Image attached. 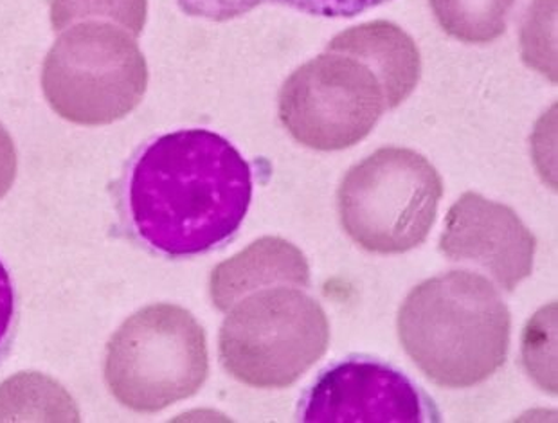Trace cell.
I'll return each instance as SVG.
<instances>
[{
  "label": "cell",
  "mask_w": 558,
  "mask_h": 423,
  "mask_svg": "<svg viewBox=\"0 0 558 423\" xmlns=\"http://www.w3.org/2000/svg\"><path fill=\"white\" fill-rule=\"evenodd\" d=\"M16 168L19 159L15 143L11 140L10 132L4 129V124L0 123V201L8 195L15 182Z\"/></svg>",
  "instance_id": "cell-17"
},
{
  "label": "cell",
  "mask_w": 558,
  "mask_h": 423,
  "mask_svg": "<svg viewBox=\"0 0 558 423\" xmlns=\"http://www.w3.org/2000/svg\"><path fill=\"white\" fill-rule=\"evenodd\" d=\"M265 2H279L294 10L305 11L308 15L352 19L362 11L372 10L375 5L384 4L388 0H265Z\"/></svg>",
  "instance_id": "cell-14"
},
{
  "label": "cell",
  "mask_w": 558,
  "mask_h": 423,
  "mask_svg": "<svg viewBox=\"0 0 558 423\" xmlns=\"http://www.w3.org/2000/svg\"><path fill=\"white\" fill-rule=\"evenodd\" d=\"M397 325L403 350L436 386L469 389L507 362L512 315L496 287L471 270L414 287Z\"/></svg>",
  "instance_id": "cell-2"
},
{
  "label": "cell",
  "mask_w": 558,
  "mask_h": 423,
  "mask_svg": "<svg viewBox=\"0 0 558 423\" xmlns=\"http://www.w3.org/2000/svg\"><path fill=\"white\" fill-rule=\"evenodd\" d=\"M207 375L206 331L179 305L141 309L107 345L105 383L110 395L135 413H159L195 397Z\"/></svg>",
  "instance_id": "cell-3"
},
{
  "label": "cell",
  "mask_w": 558,
  "mask_h": 423,
  "mask_svg": "<svg viewBox=\"0 0 558 423\" xmlns=\"http://www.w3.org/2000/svg\"><path fill=\"white\" fill-rule=\"evenodd\" d=\"M388 110L383 83L359 58L328 51L290 74L279 90V119L312 150H347L372 134Z\"/></svg>",
  "instance_id": "cell-7"
},
{
  "label": "cell",
  "mask_w": 558,
  "mask_h": 423,
  "mask_svg": "<svg viewBox=\"0 0 558 423\" xmlns=\"http://www.w3.org/2000/svg\"><path fill=\"white\" fill-rule=\"evenodd\" d=\"M265 0H179L182 11L192 16L223 22L245 15Z\"/></svg>",
  "instance_id": "cell-16"
},
{
  "label": "cell",
  "mask_w": 558,
  "mask_h": 423,
  "mask_svg": "<svg viewBox=\"0 0 558 423\" xmlns=\"http://www.w3.org/2000/svg\"><path fill=\"white\" fill-rule=\"evenodd\" d=\"M19 323V300L10 273L0 262V364L10 355Z\"/></svg>",
  "instance_id": "cell-15"
},
{
  "label": "cell",
  "mask_w": 558,
  "mask_h": 423,
  "mask_svg": "<svg viewBox=\"0 0 558 423\" xmlns=\"http://www.w3.org/2000/svg\"><path fill=\"white\" fill-rule=\"evenodd\" d=\"M444 181L424 155L386 146L342 179L337 204L342 228L369 253L403 254L429 238Z\"/></svg>",
  "instance_id": "cell-6"
},
{
  "label": "cell",
  "mask_w": 558,
  "mask_h": 423,
  "mask_svg": "<svg viewBox=\"0 0 558 423\" xmlns=\"http://www.w3.org/2000/svg\"><path fill=\"white\" fill-rule=\"evenodd\" d=\"M253 201V171L231 141L175 130L143 146L121 186L132 237L165 258H192L234 237Z\"/></svg>",
  "instance_id": "cell-1"
},
{
  "label": "cell",
  "mask_w": 558,
  "mask_h": 423,
  "mask_svg": "<svg viewBox=\"0 0 558 423\" xmlns=\"http://www.w3.org/2000/svg\"><path fill=\"white\" fill-rule=\"evenodd\" d=\"M148 65L135 37L104 21L63 29L41 68V90L60 118L82 126L120 121L141 104Z\"/></svg>",
  "instance_id": "cell-5"
},
{
  "label": "cell",
  "mask_w": 558,
  "mask_h": 423,
  "mask_svg": "<svg viewBox=\"0 0 558 423\" xmlns=\"http://www.w3.org/2000/svg\"><path fill=\"white\" fill-rule=\"evenodd\" d=\"M439 251L450 262L477 265L513 292L532 274L537 240L512 207L469 192L447 213Z\"/></svg>",
  "instance_id": "cell-9"
},
{
  "label": "cell",
  "mask_w": 558,
  "mask_h": 423,
  "mask_svg": "<svg viewBox=\"0 0 558 423\" xmlns=\"http://www.w3.org/2000/svg\"><path fill=\"white\" fill-rule=\"evenodd\" d=\"M518 0H430L439 26L456 40L490 44L507 32V19Z\"/></svg>",
  "instance_id": "cell-12"
},
{
  "label": "cell",
  "mask_w": 558,
  "mask_h": 423,
  "mask_svg": "<svg viewBox=\"0 0 558 423\" xmlns=\"http://www.w3.org/2000/svg\"><path fill=\"white\" fill-rule=\"evenodd\" d=\"M148 0H51V24L63 32L78 22L104 21L140 37L146 24Z\"/></svg>",
  "instance_id": "cell-13"
},
{
  "label": "cell",
  "mask_w": 558,
  "mask_h": 423,
  "mask_svg": "<svg viewBox=\"0 0 558 423\" xmlns=\"http://www.w3.org/2000/svg\"><path fill=\"white\" fill-rule=\"evenodd\" d=\"M330 345L325 310L303 290L270 287L245 295L223 321V370L245 386L284 389L298 383Z\"/></svg>",
  "instance_id": "cell-4"
},
{
  "label": "cell",
  "mask_w": 558,
  "mask_h": 423,
  "mask_svg": "<svg viewBox=\"0 0 558 423\" xmlns=\"http://www.w3.org/2000/svg\"><path fill=\"white\" fill-rule=\"evenodd\" d=\"M420 387L386 362L348 359L320 373L301 400L306 423H418L438 420Z\"/></svg>",
  "instance_id": "cell-8"
},
{
  "label": "cell",
  "mask_w": 558,
  "mask_h": 423,
  "mask_svg": "<svg viewBox=\"0 0 558 423\" xmlns=\"http://www.w3.org/2000/svg\"><path fill=\"white\" fill-rule=\"evenodd\" d=\"M311 267L305 254L283 238L265 237L213 269V305L229 312L245 295L270 287H308Z\"/></svg>",
  "instance_id": "cell-10"
},
{
  "label": "cell",
  "mask_w": 558,
  "mask_h": 423,
  "mask_svg": "<svg viewBox=\"0 0 558 423\" xmlns=\"http://www.w3.org/2000/svg\"><path fill=\"white\" fill-rule=\"evenodd\" d=\"M366 63L383 83L388 110L397 109L418 85L422 62L413 38L391 22H366L337 35L326 47Z\"/></svg>",
  "instance_id": "cell-11"
}]
</instances>
